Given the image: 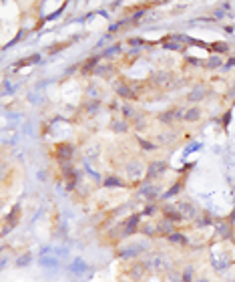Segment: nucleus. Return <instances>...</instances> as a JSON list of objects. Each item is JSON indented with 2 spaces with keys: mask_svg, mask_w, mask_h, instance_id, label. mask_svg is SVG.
Segmentation results:
<instances>
[{
  "mask_svg": "<svg viewBox=\"0 0 235 282\" xmlns=\"http://www.w3.org/2000/svg\"><path fill=\"white\" fill-rule=\"evenodd\" d=\"M143 264H145V268H147L149 274H165V272H169L173 268V260L167 254H163V252L149 254L143 260Z\"/></svg>",
  "mask_w": 235,
  "mask_h": 282,
  "instance_id": "1",
  "label": "nucleus"
},
{
  "mask_svg": "<svg viewBox=\"0 0 235 282\" xmlns=\"http://www.w3.org/2000/svg\"><path fill=\"white\" fill-rule=\"evenodd\" d=\"M125 178L131 180V182H139L145 178V172H147V166L141 162V160H129L125 164Z\"/></svg>",
  "mask_w": 235,
  "mask_h": 282,
  "instance_id": "2",
  "label": "nucleus"
},
{
  "mask_svg": "<svg viewBox=\"0 0 235 282\" xmlns=\"http://www.w3.org/2000/svg\"><path fill=\"white\" fill-rule=\"evenodd\" d=\"M147 250H149V244H147V242H135V244H129V246L121 248V250H119V256H121L123 260H131V258L143 256Z\"/></svg>",
  "mask_w": 235,
  "mask_h": 282,
  "instance_id": "3",
  "label": "nucleus"
},
{
  "mask_svg": "<svg viewBox=\"0 0 235 282\" xmlns=\"http://www.w3.org/2000/svg\"><path fill=\"white\" fill-rule=\"evenodd\" d=\"M175 208H177V212L183 220H197L199 218V208L191 200H181V202H177Z\"/></svg>",
  "mask_w": 235,
  "mask_h": 282,
  "instance_id": "4",
  "label": "nucleus"
},
{
  "mask_svg": "<svg viewBox=\"0 0 235 282\" xmlns=\"http://www.w3.org/2000/svg\"><path fill=\"white\" fill-rule=\"evenodd\" d=\"M167 164L165 162H151L149 166H147V172H145V178H149V180H157V178H161L165 172H167Z\"/></svg>",
  "mask_w": 235,
  "mask_h": 282,
  "instance_id": "5",
  "label": "nucleus"
},
{
  "mask_svg": "<svg viewBox=\"0 0 235 282\" xmlns=\"http://www.w3.org/2000/svg\"><path fill=\"white\" fill-rule=\"evenodd\" d=\"M159 194H161V186H157L153 182H147V184H143L139 188V196L145 198V200H157Z\"/></svg>",
  "mask_w": 235,
  "mask_h": 282,
  "instance_id": "6",
  "label": "nucleus"
},
{
  "mask_svg": "<svg viewBox=\"0 0 235 282\" xmlns=\"http://www.w3.org/2000/svg\"><path fill=\"white\" fill-rule=\"evenodd\" d=\"M207 95H209V89H207V85L199 83V85H195V87L189 91V95H187V101H189V103H201V101H203Z\"/></svg>",
  "mask_w": 235,
  "mask_h": 282,
  "instance_id": "7",
  "label": "nucleus"
},
{
  "mask_svg": "<svg viewBox=\"0 0 235 282\" xmlns=\"http://www.w3.org/2000/svg\"><path fill=\"white\" fill-rule=\"evenodd\" d=\"M114 93L119 95V97H123V99H135L137 97V93L133 91V87L127 81H123V79H119V81L114 83Z\"/></svg>",
  "mask_w": 235,
  "mask_h": 282,
  "instance_id": "8",
  "label": "nucleus"
},
{
  "mask_svg": "<svg viewBox=\"0 0 235 282\" xmlns=\"http://www.w3.org/2000/svg\"><path fill=\"white\" fill-rule=\"evenodd\" d=\"M181 119H183V109H179V107L169 109V111H165L163 115H159V121H161L163 125H171V123H177V121H181Z\"/></svg>",
  "mask_w": 235,
  "mask_h": 282,
  "instance_id": "9",
  "label": "nucleus"
},
{
  "mask_svg": "<svg viewBox=\"0 0 235 282\" xmlns=\"http://www.w3.org/2000/svg\"><path fill=\"white\" fill-rule=\"evenodd\" d=\"M153 83H155L157 87L165 89V87H169V85L173 83V73H169V71H157V73L153 75Z\"/></svg>",
  "mask_w": 235,
  "mask_h": 282,
  "instance_id": "10",
  "label": "nucleus"
},
{
  "mask_svg": "<svg viewBox=\"0 0 235 282\" xmlns=\"http://www.w3.org/2000/svg\"><path fill=\"white\" fill-rule=\"evenodd\" d=\"M201 117H203V111H201L199 107L191 105V107L183 109V119H181V121H187V123H195V121H199Z\"/></svg>",
  "mask_w": 235,
  "mask_h": 282,
  "instance_id": "11",
  "label": "nucleus"
},
{
  "mask_svg": "<svg viewBox=\"0 0 235 282\" xmlns=\"http://www.w3.org/2000/svg\"><path fill=\"white\" fill-rule=\"evenodd\" d=\"M155 230H157V236H169V234L175 232V224L169 222V220H165V218H161V220L155 224Z\"/></svg>",
  "mask_w": 235,
  "mask_h": 282,
  "instance_id": "12",
  "label": "nucleus"
},
{
  "mask_svg": "<svg viewBox=\"0 0 235 282\" xmlns=\"http://www.w3.org/2000/svg\"><path fill=\"white\" fill-rule=\"evenodd\" d=\"M129 274H131V278H133V280H137V282H139V280H143L149 272H147V268H145V264H143V262H137L135 266H131V268H129Z\"/></svg>",
  "mask_w": 235,
  "mask_h": 282,
  "instance_id": "13",
  "label": "nucleus"
},
{
  "mask_svg": "<svg viewBox=\"0 0 235 282\" xmlns=\"http://www.w3.org/2000/svg\"><path fill=\"white\" fill-rule=\"evenodd\" d=\"M108 127H110V131H112V133H127L131 125H129L125 119H110Z\"/></svg>",
  "mask_w": 235,
  "mask_h": 282,
  "instance_id": "14",
  "label": "nucleus"
},
{
  "mask_svg": "<svg viewBox=\"0 0 235 282\" xmlns=\"http://www.w3.org/2000/svg\"><path fill=\"white\" fill-rule=\"evenodd\" d=\"M137 224H139V216H131L125 224H123V234L121 236H131V234H135L137 232Z\"/></svg>",
  "mask_w": 235,
  "mask_h": 282,
  "instance_id": "15",
  "label": "nucleus"
},
{
  "mask_svg": "<svg viewBox=\"0 0 235 282\" xmlns=\"http://www.w3.org/2000/svg\"><path fill=\"white\" fill-rule=\"evenodd\" d=\"M163 218H165V220H169V222H173V224H179V222H183V218L179 216L177 208H171V206H167V208L163 210Z\"/></svg>",
  "mask_w": 235,
  "mask_h": 282,
  "instance_id": "16",
  "label": "nucleus"
},
{
  "mask_svg": "<svg viewBox=\"0 0 235 282\" xmlns=\"http://www.w3.org/2000/svg\"><path fill=\"white\" fill-rule=\"evenodd\" d=\"M193 280H195V268L191 264H187L181 270V282H193Z\"/></svg>",
  "mask_w": 235,
  "mask_h": 282,
  "instance_id": "17",
  "label": "nucleus"
},
{
  "mask_svg": "<svg viewBox=\"0 0 235 282\" xmlns=\"http://www.w3.org/2000/svg\"><path fill=\"white\" fill-rule=\"evenodd\" d=\"M165 280L167 282H181V272L175 270V268H171L169 272H165Z\"/></svg>",
  "mask_w": 235,
  "mask_h": 282,
  "instance_id": "18",
  "label": "nucleus"
},
{
  "mask_svg": "<svg viewBox=\"0 0 235 282\" xmlns=\"http://www.w3.org/2000/svg\"><path fill=\"white\" fill-rule=\"evenodd\" d=\"M121 186H123V182L119 178H112L110 176V178L104 180V188H121Z\"/></svg>",
  "mask_w": 235,
  "mask_h": 282,
  "instance_id": "19",
  "label": "nucleus"
},
{
  "mask_svg": "<svg viewBox=\"0 0 235 282\" xmlns=\"http://www.w3.org/2000/svg\"><path fill=\"white\" fill-rule=\"evenodd\" d=\"M223 65V57H219V55H213L209 61H207V67L209 69H215V67H221Z\"/></svg>",
  "mask_w": 235,
  "mask_h": 282,
  "instance_id": "20",
  "label": "nucleus"
},
{
  "mask_svg": "<svg viewBox=\"0 0 235 282\" xmlns=\"http://www.w3.org/2000/svg\"><path fill=\"white\" fill-rule=\"evenodd\" d=\"M70 152H72L70 146H62V148H58V158L60 160H68L70 158Z\"/></svg>",
  "mask_w": 235,
  "mask_h": 282,
  "instance_id": "21",
  "label": "nucleus"
},
{
  "mask_svg": "<svg viewBox=\"0 0 235 282\" xmlns=\"http://www.w3.org/2000/svg\"><path fill=\"white\" fill-rule=\"evenodd\" d=\"M121 53V47H112V49H106L104 51V59H114V55Z\"/></svg>",
  "mask_w": 235,
  "mask_h": 282,
  "instance_id": "22",
  "label": "nucleus"
},
{
  "mask_svg": "<svg viewBox=\"0 0 235 282\" xmlns=\"http://www.w3.org/2000/svg\"><path fill=\"white\" fill-rule=\"evenodd\" d=\"M217 232H219V236L229 238V226L227 224H217Z\"/></svg>",
  "mask_w": 235,
  "mask_h": 282,
  "instance_id": "23",
  "label": "nucleus"
},
{
  "mask_svg": "<svg viewBox=\"0 0 235 282\" xmlns=\"http://www.w3.org/2000/svg\"><path fill=\"white\" fill-rule=\"evenodd\" d=\"M167 238H169L171 242H177V244H185V238H183V236H181L179 232H173V234H169Z\"/></svg>",
  "mask_w": 235,
  "mask_h": 282,
  "instance_id": "24",
  "label": "nucleus"
},
{
  "mask_svg": "<svg viewBox=\"0 0 235 282\" xmlns=\"http://www.w3.org/2000/svg\"><path fill=\"white\" fill-rule=\"evenodd\" d=\"M6 178H8V168L2 162H0V182H4Z\"/></svg>",
  "mask_w": 235,
  "mask_h": 282,
  "instance_id": "25",
  "label": "nucleus"
},
{
  "mask_svg": "<svg viewBox=\"0 0 235 282\" xmlns=\"http://www.w3.org/2000/svg\"><path fill=\"white\" fill-rule=\"evenodd\" d=\"M110 71H112V67H96L94 69L96 75H110Z\"/></svg>",
  "mask_w": 235,
  "mask_h": 282,
  "instance_id": "26",
  "label": "nucleus"
},
{
  "mask_svg": "<svg viewBox=\"0 0 235 282\" xmlns=\"http://www.w3.org/2000/svg\"><path fill=\"white\" fill-rule=\"evenodd\" d=\"M86 109H88L90 113H96V111H98V101H96V99H94V101H88V103H86Z\"/></svg>",
  "mask_w": 235,
  "mask_h": 282,
  "instance_id": "27",
  "label": "nucleus"
},
{
  "mask_svg": "<svg viewBox=\"0 0 235 282\" xmlns=\"http://www.w3.org/2000/svg\"><path fill=\"white\" fill-rule=\"evenodd\" d=\"M28 260H30V254H24L22 258H18V262H16V266H18V268H22V264H26Z\"/></svg>",
  "mask_w": 235,
  "mask_h": 282,
  "instance_id": "28",
  "label": "nucleus"
},
{
  "mask_svg": "<svg viewBox=\"0 0 235 282\" xmlns=\"http://www.w3.org/2000/svg\"><path fill=\"white\" fill-rule=\"evenodd\" d=\"M86 95H88V97H90V95H92V97H98L96 87H92V85H90V87H88V91H86Z\"/></svg>",
  "mask_w": 235,
  "mask_h": 282,
  "instance_id": "29",
  "label": "nucleus"
},
{
  "mask_svg": "<svg viewBox=\"0 0 235 282\" xmlns=\"http://www.w3.org/2000/svg\"><path fill=\"white\" fill-rule=\"evenodd\" d=\"M193 282H213V280H209V278H205V276H199V278H195Z\"/></svg>",
  "mask_w": 235,
  "mask_h": 282,
  "instance_id": "30",
  "label": "nucleus"
}]
</instances>
